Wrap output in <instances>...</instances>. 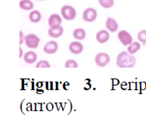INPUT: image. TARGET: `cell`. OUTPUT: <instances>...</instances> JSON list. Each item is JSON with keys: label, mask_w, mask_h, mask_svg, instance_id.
I'll return each mask as SVG.
<instances>
[{"label": "cell", "mask_w": 146, "mask_h": 122, "mask_svg": "<svg viewBox=\"0 0 146 122\" xmlns=\"http://www.w3.org/2000/svg\"><path fill=\"white\" fill-rule=\"evenodd\" d=\"M58 49V45L56 41H49L48 42L44 47V51L47 54H54L55 53Z\"/></svg>", "instance_id": "cell-7"}, {"label": "cell", "mask_w": 146, "mask_h": 122, "mask_svg": "<svg viewBox=\"0 0 146 122\" xmlns=\"http://www.w3.org/2000/svg\"><path fill=\"white\" fill-rule=\"evenodd\" d=\"M117 37L123 45L127 46L128 44H131L132 43L133 38H132L131 35L126 30H121L118 33Z\"/></svg>", "instance_id": "cell-6"}, {"label": "cell", "mask_w": 146, "mask_h": 122, "mask_svg": "<svg viewBox=\"0 0 146 122\" xmlns=\"http://www.w3.org/2000/svg\"><path fill=\"white\" fill-rule=\"evenodd\" d=\"M37 1H44V0H37Z\"/></svg>", "instance_id": "cell-24"}, {"label": "cell", "mask_w": 146, "mask_h": 122, "mask_svg": "<svg viewBox=\"0 0 146 122\" xmlns=\"http://www.w3.org/2000/svg\"><path fill=\"white\" fill-rule=\"evenodd\" d=\"M29 19L31 22L33 23H37L41 20V14L39 11L37 10H34L32 11L29 15Z\"/></svg>", "instance_id": "cell-15"}, {"label": "cell", "mask_w": 146, "mask_h": 122, "mask_svg": "<svg viewBox=\"0 0 146 122\" xmlns=\"http://www.w3.org/2000/svg\"><path fill=\"white\" fill-rule=\"evenodd\" d=\"M110 38V34L109 33L105 30H100L99 31L97 34H96V40L100 44H104L107 41L109 40Z\"/></svg>", "instance_id": "cell-12"}, {"label": "cell", "mask_w": 146, "mask_h": 122, "mask_svg": "<svg viewBox=\"0 0 146 122\" xmlns=\"http://www.w3.org/2000/svg\"><path fill=\"white\" fill-rule=\"evenodd\" d=\"M62 17L66 20H72L76 17V11L74 7L68 5H65L61 9Z\"/></svg>", "instance_id": "cell-2"}, {"label": "cell", "mask_w": 146, "mask_h": 122, "mask_svg": "<svg viewBox=\"0 0 146 122\" xmlns=\"http://www.w3.org/2000/svg\"><path fill=\"white\" fill-rule=\"evenodd\" d=\"M23 58H24L25 62H27V64H33L37 59V56H36V53L34 51H27L23 55Z\"/></svg>", "instance_id": "cell-13"}, {"label": "cell", "mask_w": 146, "mask_h": 122, "mask_svg": "<svg viewBox=\"0 0 146 122\" xmlns=\"http://www.w3.org/2000/svg\"><path fill=\"white\" fill-rule=\"evenodd\" d=\"M36 68H50L51 65L47 61H40L39 62L36 63Z\"/></svg>", "instance_id": "cell-21"}, {"label": "cell", "mask_w": 146, "mask_h": 122, "mask_svg": "<svg viewBox=\"0 0 146 122\" xmlns=\"http://www.w3.org/2000/svg\"><path fill=\"white\" fill-rule=\"evenodd\" d=\"M20 7L23 10H31L34 8V3L31 0H21L20 2Z\"/></svg>", "instance_id": "cell-14"}, {"label": "cell", "mask_w": 146, "mask_h": 122, "mask_svg": "<svg viewBox=\"0 0 146 122\" xmlns=\"http://www.w3.org/2000/svg\"><path fill=\"white\" fill-rule=\"evenodd\" d=\"M138 39L141 42L146 43V30H142L138 33Z\"/></svg>", "instance_id": "cell-20"}, {"label": "cell", "mask_w": 146, "mask_h": 122, "mask_svg": "<svg viewBox=\"0 0 146 122\" xmlns=\"http://www.w3.org/2000/svg\"><path fill=\"white\" fill-rule=\"evenodd\" d=\"M99 3L102 7L105 9H109L113 6L114 1L113 0H99Z\"/></svg>", "instance_id": "cell-18"}, {"label": "cell", "mask_w": 146, "mask_h": 122, "mask_svg": "<svg viewBox=\"0 0 146 122\" xmlns=\"http://www.w3.org/2000/svg\"><path fill=\"white\" fill-rule=\"evenodd\" d=\"M65 68H78V63L75 60H68L65 64Z\"/></svg>", "instance_id": "cell-19"}, {"label": "cell", "mask_w": 146, "mask_h": 122, "mask_svg": "<svg viewBox=\"0 0 146 122\" xmlns=\"http://www.w3.org/2000/svg\"><path fill=\"white\" fill-rule=\"evenodd\" d=\"M97 17V12L95 9L88 8L83 12L82 18L86 22H93Z\"/></svg>", "instance_id": "cell-5"}, {"label": "cell", "mask_w": 146, "mask_h": 122, "mask_svg": "<svg viewBox=\"0 0 146 122\" xmlns=\"http://www.w3.org/2000/svg\"><path fill=\"white\" fill-rule=\"evenodd\" d=\"M23 40H25V37L23 34V32L20 31V44H22L23 43Z\"/></svg>", "instance_id": "cell-22"}, {"label": "cell", "mask_w": 146, "mask_h": 122, "mask_svg": "<svg viewBox=\"0 0 146 122\" xmlns=\"http://www.w3.org/2000/svg\"><path fill=\"white\" fill-rule=\"evenodd\" d=\"M62 23V18L58 14H52L50 16L48 19V25L50 26L51 28H54L58 26L61 25Z\"/></svg>", "instance_id": "cell-8"}, {"label": "cell", "mask_w": 146, "mask_h": 122, "mask_svg": "<svg viewBox=\"0 0 146 122\" xmlns=\"http://www.w3.org/2000/svg\"><path fill=\"white\" fill-rule=\"evenodd\" d=\"M25 43L29 48H36L39 45L40 38L35 34H28L25 37Z\"/></svg>", "instance_id": "cell-3"}, {"label": "cell", "mask_w": 146, "mask_h": 122, "mask_svg": "<svg viewBox=\"0 0 146 122\" xmlns=\"http://www.w3.org/2000/svg\"><path fill=\"white\" fill-rule=\"evenodd\" d=\"M135 62V58L126 51L121 52L117 58V65L120 68H133Z\"/></svg>", "instance_id": "cell-1"}, {"label": "cell", "mask_w": 146, "mask_h": 122, "mask_svg": "<svg viewBox=\"0 0 146 122\" xmlns=\"http://www.w3.org/2000/svg\"><path fill=\"white\" fill-rule=\"evenodd\" d=\"M68 49H69L71 53L75 54H78L82 53V51H83V45L80 42L73 41V42H72L69 44Z\"/></svg>", "instance_id": "cell-9"}, {"label": "cell", "mask_w": 146, "mask_h": 122, "mask_svg": "<svg viewBox=\"0 0 146 122\" xmlns=\"http://www.w3.org/2000/svg\"><path fill=\"white\" fill-rule=\"evenodd\" d=\"M106 27L110 32L114 33L117 30L118 24L115 20H113L111 17H108L106 21Z\"/></svg>", "instance_id": "cell-11"}, {"label": "cell", "mask_w": 146, "mask_h": 122, "mask_svg": "<svg viewBox=\"0 0 146 122\" xmlns=\"http://www.w3.org/2000/svg\"><path fill=\"white\" fill-rule=\"evenodd\" d=\"M23 56V50L22 48H20V58H21Z\"/></svg>", "instance_id": "cell-23"}, {"label": "cell", "mask_w": 146, "mask_h": 122, "mask_svg": "<svg viewBox=\"0 0 146 122\" xmlns=\"http://www.w3.org/2000/svg\"><path fill=\"white\" fill-rule=\"evenodd\" d=\"M141 48V45L138 42H133L131 43L129 46H128V48H127V51L129 52L131 54H133L136 53L138 50H140Z\"/></svg>", "instance_id": "cell-17"}, {"label": "cell", "mask_w": 146, "mask_h": 122, "mask_svg": "<svg viewBox=\"0 0 146 122\" xmlns=\"http://www.w3.org/2000/svg\"><path fill=\"white\" fill-rule=\"evenodd\" d=\"M73 37L77 40H83L86 37V31L82 28L76 29L73 31Z\"/></svg>", "instance_id": "cell-16"}, {"label": "cell", "mask_w": 146, "mask_h": 122, "mask_svg": "<svg viewBox=\"0 0 146 122\" xmlns=\"http://www.w3.org/2000/svg\"><path fill=\"white\" fill-rule=\"evenodd\" d=\"M64 32V29L62 27V26H58L57 27L54 28H51L50 27L48 30V34L51 37L53 38H58V37H61Z\"/></svg>", "instance_id": "cell-10"}, {"label": "cell", "mask_w": 146, "mask_h": 122, "mask_svg": "<svg viewBox=\"0 0 146 122\" xmlns=\"http://www.w3.org/2000/svg\"><path fill=\"white\" fill-rule=\"evenodd\" d=\"M110 58L107 53H99L95 58V62L98 66L104 67L110 62Z\"/></svg>", "instance_id": "cell-4"}]
</instances>
